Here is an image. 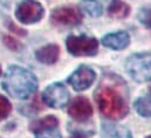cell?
<instances>
[{
	"label": "cell",
	"instance_id": "6da1fadb",
	"mask_svg": "<svg viewBox=\"0 0 151 138\" xmlns=\"http://www.w3.org/2000/svg\"><path fill=\"white\" fill-rule=\"evenodd\" d=\"M95 98L100 111L108 118L121 119L129 111L128 87L117 75H106L102 78Z\"/></svg>",
	"mask_w": 151,
	"mask_h": 138
},
{
	"label": "cell",
	"instance_id": "7a4b0ae2",
	"mask_svg": "<svg viewBox=\"0 0 151 138\" xmlns=\"http://www.w3.org/2000/svg\"><path fill=\"white\" fill-rule=\"evenodd\" d=\"M2 87L12 97L26 100L37 91L38 80L29 70L18 66H12L5 73Z\"/></svg>",
	"mask_w": 151,
	"mask_h": 138
},
{
	"label": "cell",
	"instance_id": "3957f363",
	"mask_svg": "<svg viewBox=\"0 0 151 138\" xmlns=\"http://www.w3.org/2000/svg\"><path fill=\"white\" fill-rule=\"evenodd\" d=\"M125 69L136 82L151 81V55L147 53L131 55L127 60Z\"/></svg>",
	"mask_w": 151,
	"mask_h": 138
},
{
	"label": "cell",
	"instance_id": "277c9868",
	"mask_svg": "<svg viewBox=\"0 0 151 138\" xmlns=\"http://www.w3.org/2000/svg\"><path fill=\"white\" fill-rule=\"evenodd\" d=\"M67 48L75 56H94L99 49V42L95 37L87 35H70L67 39Z\"/></svg>",
	"mask_w": 151,
	"mask_h": 138
},
{
	"label": "cell",
	"instance_id": "5b68a950",
	"mask_svg": "<svg viewBox=\"0 0 151 138\" xmlns=\"http://www.w3.org/2000/svg\"><path fill=\"white\" fill-rule=\"evenodd\" d=\"M15 15L22 24H34L43 17V8L35 0H24L18 6Z\"/></svg>",
	"mask_w": 151,
	"mask_h": 138
},
{
	"label": "cell",
	"instance_id": "8992f818",
	"mask_svg": "<svg viewBox=\"0 0 151 138\" xmlns=\"http://www.w3.org/2000/svg\"><path fill=\"white\" fill-rule=\"evenodd\" d=\"M42 100L50 108H62L69 101V93L63 84L54 83L43 91Z\"/></svg>",
	"mask_w": 151,
	"mask_h": 138
},
{
	"label": "cell",
	"instance_id": "52a82bcc",
	"mask_svg": "<svg viewBox=\"0 0 151 138\" xmlns=\"http://www.w3.org/2000/svg\"><path fill=\"white\" fill-rule=\"evenodd\" d=\"M95 76L96 75H95V71L93 69H90L87 66H81L69 76L68 82L72 84V87L75 90L82 91V90L88 89L93 84Z\"/></svg>",
	"mask_w": 151,
	"mask_h": 138
},
{
	"label": "cell",
	"instance_id": "ba28073f",
	"mask_svg": "<svg viewBox=\"0 0 151 138\" xmlns=\"http://www.w3.org/2000/svg\"><path fill=\"white\" fill-rule=\"evenodd\" d=\"M52 20L59 25L74 26L81 22L82 13L76 7H72V6L60 7V8L54 9L52 14Z\"/></svg>",
	"mask_w": 151,
	"mask_h": 138
},
{
	"label": "cell",
	"instance_id": "9c48e42d",
	"mask_svg": "<svg viewBox=\"0 0 151 138\" xmlns=\"http://www.w3.org/2000/svg\"><path fill=\"white\" fill-rule=\"evenodd\" d=\"M68 114L76 121L84 122V121L89 119L90 116L93 115L91 103L86 97L78 96L72 102L69 109H68Z\"/></svg>",
	"mask_w": 151,
	"mask_h": 138
},
{
	"label": "cell",
	"instance_id": "30bf717a",
	"mask_svg": "<svg viewBox=\"0 0 151 138\" xmlns=\"http://www.w3.org/2000/svg\"><path fill=\"white\" fill-rule=\"evenodd\" d=\"M102 42L108 48L119 50V49H124L129 46L130 37L127 32H116V33H111V34H107L103 37Z\"/></svg>",
	"mask_w": 151,
	"mask_h": 138
},
{
	"label": "cell",
	"instance_id": "8fae6325",
	"mask_svg": "<svg viewBox=\"0 0 151 138\" xmlns=\"http://www.w3.org/2000/svg\"><path fill=\"white\" fill-rule=\"evenodd\" d=\"M60 55V48L56 45H47L37 50L35 56L39 62L45 65H53L58 61Z\"/></svg>",
	"mask_w": 151,
	"mask_h": 138
},
{
	"label": "cell",
	"instance_id": "7c38bea8",
	"mask_svg": "<svg viewBox=\"0 0 151 138\" xmlns=\"http://www.w3.org/2000/svg\"><path fill=\"white\" fill-rule=\"evenodd\" d=\"M129 11H130V7L121 0H113V2L109 6V9H108L109 15L117 18V19L125 18L129 14Z\"/></svg>",
	"mask_w": 151,
	"mask_h": 138
},
{
	"label": "cell",
	"instance_id": "4fadbf2b",
	"mask_svg": "<svg viewBox=\"0 0 151 138\" xmlns=\"http://www.w3.org/2000/svg\"><path fill=\"white\" fill-rule=\"evenodd\" d=\"M134 108L138 115L143 117H151V98L150 97H139L134 103Z\"/></svg>",
	"mask_w": 151,
	"mask_h": 138
},
{
	"label": "cell",
	"instance_id": "5bb4252c",
	"mask_svg": "<svg viewBox=\"0 0 151 138\" xmlns=\"http://www.w3.org/2000/svg\"><path fill=\"white\" fill-rule=\"evenodd\" d=\"M59 121L54 117V116H47L42 119H40L38 122H34L32 125H31V130L37 132L40 130H43V129H48V128H55L58 125Z\"/></svg>",
	"mask_w": 151,
	"mask_h": 138
},
{
	"label": "cell",
	"instance_id": "9a60e30c",
	"mask_svg": "<svg viewBox=\"0 0 151 138\" xmlns=\"http://www.w3.org/2000/svg\"><path fill=\"white\" fill-rule=\"evenodd\" d=\"M82 7H83L84 12L90 17L97 18L102 14V6L96 0H84L82 2Z\"/></svg>",
	"mask_w": 151,
	"mask_h": 138
},
{
	"label": "cell",
	"instance_id": "2e32d148",
	"mask_svg": "<svg viewBox=\"0 0 151 138\" xmlns=\"http://www.w3.org/2000/svg\"><path fill=\"white\" fill-rule=\"evenodd\" d=\"M106 132L111 134V136L116 138H132L130 131L121 125H110L106 124Z\"/></svg>",
	"mask_w": 151,
	"mask_h": 138
},
{
	"label": "cell",
	"instance_id": "e0dca14e",
	"mask_svg": "<svg viewBox=\"0 0 151 138\" xmlns=\"http://www.w3.org/2000/svg\"><path fill=\"white\" fill-rule=\"evenodd\" d=\"M35 138H62L60 131L55 128H48L35 132Z\"/></svg>",
	"mask_w": 151,
	"mask_h": 138
},
{
	"label": "cell",
	"instance_id": "ac0fdd59",
	"mask_svg": "<svg viewBox=\"0 0 151 138\" xmlns=\"http://www.w3.org/2000/svg\"><path fill=\"white\" fill-rule=\"evenodd\" d=\"M12 110V105L9 103V101L4 97V96H0V121L5 119L9 112Z\"/></svg>",
	"mask_w": 151,
	"mask_h": 138
},
{
	"label": "cell",
	"instance_id": "d6986e66",
	"mask_svg": "<svg viewBox=\"0 0 151 138\" xmlns=\"http://www.w3.org/2000/svg\"><path fill=\"white\" fill-rule=\"evenodd\" d=\"M138 20L148 28H151V8H143L139 11Z\"/></svg>",
	"mask_w": 151,
	"mask_h": 138
},
{
	"label": "cell",
	"instance_id": "ffe728a7",
	"mask_svg": "<svg viewBox=\"0 0 151 138\" xmlns=\"http://www.w3.org/2000/svg\"><path fill=\"white\" fill-rule=\"evenodd\" d=\"M4 41H5V43L7 45V47H9V48L13 49V50H18V49L21 47V45H20L17 40H14L13 37H11V36H5V37H4Z\"/></svg>",
	"mask_w": 151,
	"mask_h": 138
},
{
	"label": "cell",
	"instance_id": "44dd1931",
	"mask_svg": "<svg viewBox=\"0 0 151 138\" xmlns=\"http://www.w3.org/2000/svg\"><path fill=\"white\" fill-rule=\"evenodd\" d=\"M70 138H89V135H86V134H76L73 137Z\"/></svg>",
	"mask_w": 151,
	"mask_h": 138
},
{
	"label": "cell",
	"instance_id": "7402d4cb",
	"mask_svg": "<svg viewBox=\"0 0 151 138\" xmlns=\"http://www.w3.org/2000/svg\"><path fill=\"white\" fill-rule=\"evenodd\" d=\"M147 138H151V135H150V136H148V137H147Z\"/></svg>",
	"mask_w": 151,
	"mask_h": 138
},
{
	"label": "cell",
	"instance_id": "603a6c76",
	"mask_svg": "<svg viewBox=\"0 0 151 138\" xmlns=\"http://www.w3.org/2000/svg\"><path fill=\"white\" fill-rule=\"evenodd\" d=\"M0 74H1V69H0Z\"/></svg>",
	"mask_w": 151,
	"mask_h": 138
}]
</instances>
